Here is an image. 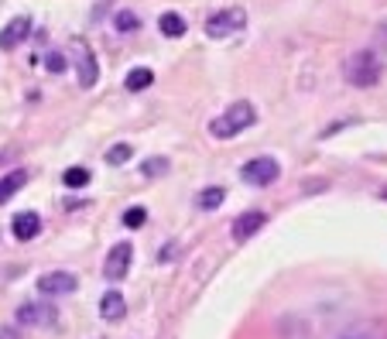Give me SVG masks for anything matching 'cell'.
Segmentation results:
<instances>
[{"mask_svg":"<svg viewBox=\"0 0 387 339\" xmlns=\"http://www.w3.org/2000/svg\"><path fill=\"white\" fill-rule=\"evenodd\" d=\"M141 27V18L134 14V11H117L113 14V31H120V34H134Z\"/></svg>","mask_w":387,"mask_h":339,"instance_id":"16","label":"cell"},{"mask_svg":"<svg viewBox=\"0 0 387 339\" xmlns=\"http://www.w3.org/2000/svg\"><path fill=\"white\" fill-rule=\"evenodd\" d=\"M144 219H148V212L141 206H130L127 212H124V226H130V230H137V226H144Z\"/></svg>","mask_w":387,"mask_h":339,"instance_id":"21","label":"cell"},{"mask_svg":"<svg viewBox=\"0 0 387 339\" xmlns=\"http://www.w3.org/2000/svg\"><path fill=\"white\" fill-rule=\"evenodd\" d=\"M165 168H168V161H165V158H155V161L144 165V175H161Z\"/></svg>","mask_w":387,"mask_h":339,"instance_id":"23","label":"cell"},{"mask_svg":"<svg viewBox=\"0 0 387 339\" xmlns=\"http://www.w3.org/2000/svg\"><path fill=\"white\" fill-rule=\"evenodd\" d=\"M151 82H155V72H151V69H144V65L130 69L127 79H124V86H127L130 93H141V89H148Z\"/></svg>","mask_w":387,"mask_h":339,"instance_id":"15","label":"cell"},{"mask_svg":"<svg viewBox=\"0 0 387 339\" xmlns=\"http://www.w3.org/2000/svg\"><path fill=\"white\" fill-rule=\"evenodd\" d=\"M42 234V216L38 212H18L14 216V236L18 240H31Z\"/></svg>","mask_w":387,"mask_h":339,"instance_id":"12","label":"cell"},{"mask_svg":"<svg viewBox=\"0 0 387 339\" xmlns=\"http://www.w3.org/2000/svg\"><path fill=\"white\" fill-rule=\"evenodd\" d=\"M130 155H134L130 144H113V148L106 151V165H124V161H130Z\"/></svg>","mask_w":387,"mask_h":339,"instance_id":"18","label":"cell"},{"mask_svg":"<svg viewBox=\"0 0 387 339\" xmlns=\"http://www.w3.org/2000/svg\"><path fill=\"white\" fill-rule=\"evenodd\" d=\"M258 120V110H254V103H247V100H236V103H230L212 124H209V134L216 137V141H230V137H236L240 131H247L250 124Z\"/></svg>","mask_w":387,"mask_h":339,"instance_id":"1","label":"cell"},{"mask_svg":"<svg viewBox=\"0 0 387 339\" xmlns=\"http://www.w3.org/2000/svg\"><path fill=\"white\" fill-rule=\"evenodd\" d=\"M339 339H381V336H377V333H370L367 326H353V329H346Z\"/></svg>","mask_w":387,"mask_h":339,"instance_id":"22","label":"cell"},{"mask_svg":"<svg viewBox=\"0 0 387 339\" xmlns=\"http://www.w3.org/2000/svg\"><path fill=\"white\" fill-rule=\"evenodd\" d=\"M243 25H247V11L243 7H227V11H216L206 21V34L209 38H230Z\"/></svg>","mask_w":387,"mask_h":339,"instance_id":"4","label":"cell"},{"mask_svg":"<svg viewBox=\"0 0 387 339\" xmlns=\"http://www.w3.org/2000/svg\"><path fill=\"white\" fill-rule=\"evenodd\" d=\"M243 182L247 185H258V188H264V185H271L278 175H281V165L274 161V158H254V161H247L243 165Z\"/></svg>","mask_w":387,"mask_h":339,"instance_id":"5","label":"cell"},{"mask_svg":"<svg viewBox=\"0 0 387 339\" xmlns=\"http://www.w3.org/2000/svg\"><path fill=\"white\" fill-rule=\"evenodd\" d=\"M25 182H27V172H25V168H18V172H11L7 179H0V206H4L7 199H14V196L25 188Z\"/></svg>","mask_w":387,"mask_h":339,"instance_id":"13","label":"cell"},{"mask_svg":"<svg viewBox=\"0 0 387 339\" xmlns=\"http://www.w3.org/2000/svg\"><path fill=\"white\" fill-rule=\"evenodd\" d=\"M264 223H267V216H264V212H258V209H250V212L236 216V219H233V240H236V243H247V240L258 234Z\"/></svg>","mask_w":387,"mask_h":339,"instance_id":"9","label":"cell"},{"mask_svg":"<svg viewBox=\"0 0 387 339\" xmlns=\"http://www.w3.org/2000/svg\"><path fill=\"white\" fill-rule=\"evenodd\" d=\"M76 69H79V86H82V89H89V86L100 79L96 55L86 49V41H76Z\"/></svg>","mask_w":387,"mask_h":339,"instance_id":"8","label":"cell"},{"mask_svg":"<svg viewBox=\"0 0 387 339\" xmlns=\"http://www.w3.org/2000/svg\"><path fill=\"white\" fill-rule=\"evenodd\" d=\"M27 31H31V18H14V21H7V27L0 31V49H18L21 41L27 38Z\"/></svg>","mask_w":387,"mask_h":339,"instance_id":"10","label":"cell"},{"mask_svg":"<svg viewBox=\"0 0 387 339\" xmlns=\"http://www.w3.org/2000/svg\"><path fill=\"white\" fill-rule=\"evenodd\" d=\"M130 261H134V247H130V243H117L103 261V278L120 281V278L130 271Z\"/></svg>","mask_w":387,"mask_h":339,"instance_id":"7","label":"cell"},{"mask_svg":"<svg viewBox=\"0 0 387 339\" xmlns=\"http://www.w3.org/2000/svg\"><path fill=\"white\" fill-rule=\"evenodd\" d=\"M158 27H161L165 38H182V34H185V18L175 14V11H165V14L158 18Z\"/></svg>","mask_w":387,"mask_h":339,"instance_id":"14","label":"cell"},{"mask_svg":"<svg viewBox=\"0 0 387 339\" xmlns=\"http://www.w3.org/2000/svg\"><path fill=\"white\" fill-rule=\"evenodd\" d=\"M76 288H79V278L72 271H49V274L38 278V295H49V298H55V295H72Z\"/></svg>","mask_w":387,"mask_h":339,"instance_id":"6","label":"cell"},{"mask_svg":"<svg viewBox=\"0 0 387 339\" xmlns=\"http://www.w3.org/2000/svg\"><path fill=\"white\" fill-rule=\"evenodd\" d=\"M45 69L58 76V72H65V69H69V58H65L62 52H49V55H45Z\"/></svg>","mask_w":387,"mask_h":339,"instance_id":"19","label":"cell"},{"mask_svg":"<svg viewBox=\"0 0 387 339\" xmlns=\"http://www.w3.org/2000/svg\"><path fill=\"white\" fill-rule=\"evenodd\" d=\"M14 319H18V326H27V329H52L58 322V312L49 302H21Z\"/></svg>","mask_w":387,"mask_h":339,"instance_id":"3","label":"cell"},{"mask_svg":"<svg viewBox=\"0 0 387 339\" xmlns=\"http://www.w3.org/2000/svg\"><path fill=\"white\" fill-rule=\"evenodd\" d=\"M223 199H227V192L220 188V185H212V188H206L199 199H196V206L199 209H206V212H212V209H220L223 206Z\"/></svg>","mask_w":387,"mask_h":339,"instance_id":"17","label":"cell"},{"mask_svg":"<svg viewBox=\"0 0 387 339\" xmlns=\"http://www.w3.org/2000/svg\"><path fill=\"white\" fill-rule=\"evenodd\" d=\"M86 182H89V172L86 168H69L65 172V188H82Z\"/></svg>","mask_w":387,"mask_h":339,"instance_id":"20","label":"cell"},{"mask_svg":"<svg viewBox=\"0 0 387 339\" xmlns=\"http://www.w3.org/2000/svg\"><path fill=\"white\" fill-rule=\"evenodd\" d=\"M124 312H127V302H124L120 291H106L103 298H100V315H103L106 322H120Z\"/></svg>","mask_w":387,"mask_h":339,"instance_id":"11","label":"cell"},{"mask_svg":"<svg viewBox=\"0 0 387 339\" xmlns=\"http://www.w3.org/2000/svg\"><path fill=\"white\" fill-rule=\"evenodd\" d=\"M343 76H346L350 86H357V89L377 86V79H381V58H377V52H370V49L353 52L346 58V65H343Z\"/></svg>","mask_w":387,"mask_h":339,"instance_id":"2","label":"cell"}]
</instances>
